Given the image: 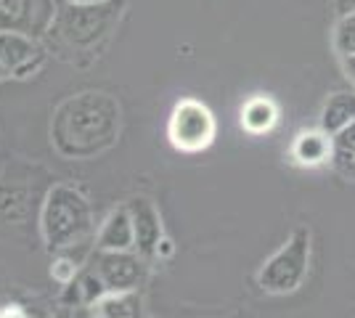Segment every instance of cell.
Instances as JSON below:
<instances>
[{
	"instance_id": "1",
	"label": "cell",
	"mask_w": 355,
	"mask_h": 318,
	"mask_svg": "<svg viewBox=\"0 0 355 318\" xmlns=\"http://www.w3.org/2000/svg\"><path fill=\"white\" fill-rule=\"evenodd\" d=\"M122 133V109L106 91H83L64 98L51 117V146L61 159L88 162L114 149Z\"/></svg>"
},
{
	"instance_id": "2",
	"label": "cell",
	"mask_w": 355,
	"mask_h": 318,
	"mask_svg": "<svg viewBox=\"0 0 355 318\" xmlns=\"http://www.w3.org/2000/svg\"><path fill=\"white\" fill-rule=\"evenodd\" d=\"M93 233V210L88 197L69 183H53L40 207V236L51 255L72 252Z\"/></svg>"
},
{
	"instance_id": "3",
	"label": "cell",
	"mask_w": 355,
	"mask_h": 318,
	"mask_svg": "<svg viewBox=\"0 0 355 318\" xmlns=\"http://www.w3.org/2000/svg\"><path fill=\"white\" fill-rule=\"evenodd\" d=\"M119 8L114 0L98 6H80L64 0L45 37H53L67 51H98L117 24Z\"/></svg>"
},
{
	"instance_id": "4",
	"label": "cell",
	"mask_w": 355,
	"mask_h": 318,
	"mask_svg": "<svg viewBox=\"0 0 355 318\" xmlns=\"http://www.w3.org/2000/svg\"><path fill=\"white\" fill-rule=\"evenodd\" d=\"M311 231L300 226L292 236L260 265L257 271V287L268 294H292L305 284L311 273Z\"/></svg>"
},
{
	"instance_id": "5",
	"label": "cell",
	"mask_w": 355,
	"mask_h": 318,
	"mask_svg": "<svg viewBox=\"0 0 355 318\" xmlns=\"http://www.w3.org/2000/svg\"><path fill=\"white\" fill-rule=\"evenodd\" d=\"M218 136V120L205 101L199 98H180L167 120V138L175 152L199 154L212 146Z\"/></svg>"
},
{
	"instance_id": "6",
	"label": "cell",
	"mask_w": 355,
	"mask_h": 318,
	"mask_svg": "<svg viewBox=\"0 0 355 318\" xmlns=\"http://www.w3.org/2000/svg\"><path fill=\"white\" fill-rule=\"evenodd\" d=\"M48 61L43 37L27 32H0V67L8 80H27L37 75Z\"/></svg>"
},
{
	"instance_id": "7",
	"label": "cell",
	"mask_w": 355,
	"mask_h": 318,
	"mask_svg": "<svg viewBox=\"0 0 355 318\" xmlns=\"http://www.w3.org/2000/svg\"><path fill=\"white\" fill-rule=\"evenodd\" d=\"M148 263L135 249L125 252H98L96 249V268L98 279L104 281L106 292H130L141 289L148 279Z\"/></svg>"
},
{
	"instance_id": "8",
	"label": "cell",
	"mask_w": 355,
	"mask_h": 318,
	"mask_svg": "<svg viewBox=\"0 0 355 318\" xmlns=\"http://www.w3.org/2000/svg\"><path fill=\"white\" fill-rule=\"evenodd\" d=\"M56 11V0H0V32H27L45 37Z\"/></svg>"
},
{
	"instance_id": "9",
	"label": "cell",
	"mask_w": 355,
	"mask_h": 318,
	"mask_svg": "<svg viewBox=\"0 0 355 318\" xmlns=\"http://www.w3.org/2000/svg\"><path fill=\"white\" fill-rule=\"evenodd\" d=\"M128 210H130V218H133L135 252L144 255L148 263H154L159 242L164 239L162 215H159L157 204L148 197H133L128 202Z\"/></svg>"
},
{
	"instance_id": "10",
	"label": "cell",
	"mask_w": 355,
	"mask_h": 318,
	"mask_svg": "<svg viewBox=\"0 0 355 318\" xmlns=\"http://www.w3.org/2000/svg\"><path fill=\"white\" fill-rule=\"evenodd\" d=\"M331 152H334V138L321 127H311V130H300L295 136L289 146V159L292 165L313 170V167L329 165Z\"/></svg>"
},
{
	"instance_id": "11",
	"label": "cell",
	"mask_w": 355,
	"mask_h": 318,
	"mask_svg": "<svg viewBox=\"0 0 355 318\" xmlns=\"http://www.w3.org/2000/svg\"><path fill=\"white\" fill-rule=\"evenodd\" d=\"M96 249L98 252H125L135 249V231L133 218L128 210V202L119 204L104 218V223L96 233Z\"/></svg>"
},
{
	"instance_id": "12",
	"label": "cell",
	"mask_w": 355,
	"mask_h": 318,
	"mask_svg": "<svg viewBox=\"0 0 355 318\" xmlns=\"http://www.w3.org/2000/svg\"><path fill=\"white\" fill-rule=\"evenodd\" d=\"M90 313L96 318H146V303L141 289L130 292H106L90 305Z\"/></svg>"
},
{
	"instance_id": "13",
	"label": "cell",
	"mask_w": 355,
	"mask_h": 318,
	"mask_svg": "<svg viewBox=\"0 0 355 318\" xmlns=\"http://www.w3.org/2000/svg\"><path fill=\"white\" fill-rule=\"evenodd\" d=\"M241 130L250 133V136H266L276 127L279 122V104L270 98V96H252L241 106Z\"/></svg>"
},
{
	"instance_id": "14",
	"label": "cell",
	"mask_w": 355,
	"mask_h": 318,
	"mask_svg": "<svg viewBox=\"0 0 355 318\" xmlns=\"http://www.w3.org/2000/svg\"><path fill=\"white\" fill-rule=\"evenodd\" d=\"M350 122H355V91H334L321 106L318 127L334 136Z\"/></svg>"
},
{
	"instance_id": "15",
	"label": "cell",
	"mask_w": 355,
	"mask_h": 318,
	"mask_svg": "<svg viewBox=\"0 0 355 318\" xmlns=\"http://www.w3.org/2000/svg\"><path fill=\"white\" fill-rule=\"evenodd\" d=\"M104 294H106L104 281L98 279V273L90 268V271H80L72 284L64 287L61 305H67V308H90V305L96 303L98 297H104Z\"/></svg>"
},
{
	"instance_id": "16",
	"label": "cell",
	"mask_w": 355,
	"mask_h": 318,
	"mask_svg": "<svg viewBox=\"0 0 355 318\" xmlns=\"http://www.w3.org/2000/svg\"><path fill=\"white\" fill-rule=\"evenodd\" d=\"M331 138H334V152H331L329 167L342 181L355 183V122L342 127L340 133H334Z\"/></svg>"
},
{
	"instance_id": "17",
	"label": "cell",
	"mask_w": 355,
	"mask_h": 318,
	"mask_svg": "<svg viewBox=\"0 0 355 318\" xmlns=\"http://www.w3.org/2000/svg\"><path fill=\"white\" fill-rule=\"evenodd\" d=\"M30 210V197L19 186H0V220L19 223L27 218Z\"/></svg>"
},
{
	"instance_id": "18",
	"label": "cell",
	"mask_w": 355,
	"mask_h": 318,
	"mask_svg": "<svg viewBox=\"0 0 355 318\" xmlns=\"http://www.w3.org/2000/svg\"><path fill=\"white\" fill-rule=\"evenodd\" d=\"M331 46L337 51V56H353L355 53V14H342L340 21L334 24L331 35Z\"/></svg>"
},
{
	"instance_id": "19",
	"label": "cell",
	"mask_w": 355,
	"mask_h": 318,
	"mask_svg": "<svg viewBox=\"0 0 355 318\" xmlns=\"http://www.w3.org/2000/svg\"><path fill=\"white\" fill-rule=\"evenodd\" d=\"M77 273H80V260L72 258L69 252H56L53 255V260H51V276H53L56 284H61V287L72 284L74 279H77Z\"/></svg>"
},
{
	"instance_id": "20",
	"label": "cell",
	"mask_w": 355,
	"mask_h": 318,
	"mask_svg": "<svg viewBox=\"0 0 355 318\" xmlns=\"http://www.w3.org/2000/svg\"><path fill=\"white\" fill-rule=\"evenodd\" d=\"M0 318H35L30 305L24 303H3L0 305Z\"/></svg>"
},
{
	"instance_id": "21",
	"label": "cell",
	"mask_w": 355,
	"mask_h": 318,
	"mask_svg": "<svg viewBox=\"0 0 355 318\" xmlns=\"http://www.w3.org/2000/svg\"><path fill=\"white\" fill-rule=\"evenodd\" d=\"M340 64H342V72H345V77H347V80L355 85V53H353V56H342Z\"/></svg>"
},
{
	"instance_id": "22",
	"label": "cell",
	"mask_w": 355,
	"mask_h": 318,
	"mask_svg": "<svg viewBox=\"0 0 355 318\" xmlns=\"http://www.w3.org/2000/svg\"><path fill=\"white\" fill-rule=\"evenodd\" d=\"M61 308H64L61 318H96L90 313V308H67V305H61Z\"/></svg>"
},
{
	"instance_id": "23",
	"label": "cell",
	"mask_w": 355,
	"mask_h": 318,
	"mask_svg": "<svg viewBox=\"0 0 355 318\" xmlns=\"http://www.w3.org/2000/svg\"><path fill=\"white\" fill-rule=\"evenodd\" d=\"M173 252H175V247H173V242L164 236L162 242H159V249H157V260H167L173 258Z\"/></svg>"
},
{
	"instance_id": "24",
	"label": "cell",
	"mask_w": 355,
	"mask_h": 318,
	"mask_svg": "<svg viewBox=\"0 0 355 318\" xmlns=\"http://www.w3.org/2000/svg\"><path fill=\"white\" fill-rule=\"evenodd\" d=\"M337 8L342 14H355V0H337Z\"/></svg>"
},
{
	"instance_id": "25",
	"label": "cell",
	"mask_w": 355,
	"mask_h": 318,
	"mask_svg": "<svg viewBox=\"0 0 355 318\" xmlns=\"http://www.w3.org/2000/svg\"><path fill=\"white\" fill-rule=\"evenodd\" d=\"M69 3H80V6H98V3H109V0H69Z\"/></svg>"
}]
</instances>
